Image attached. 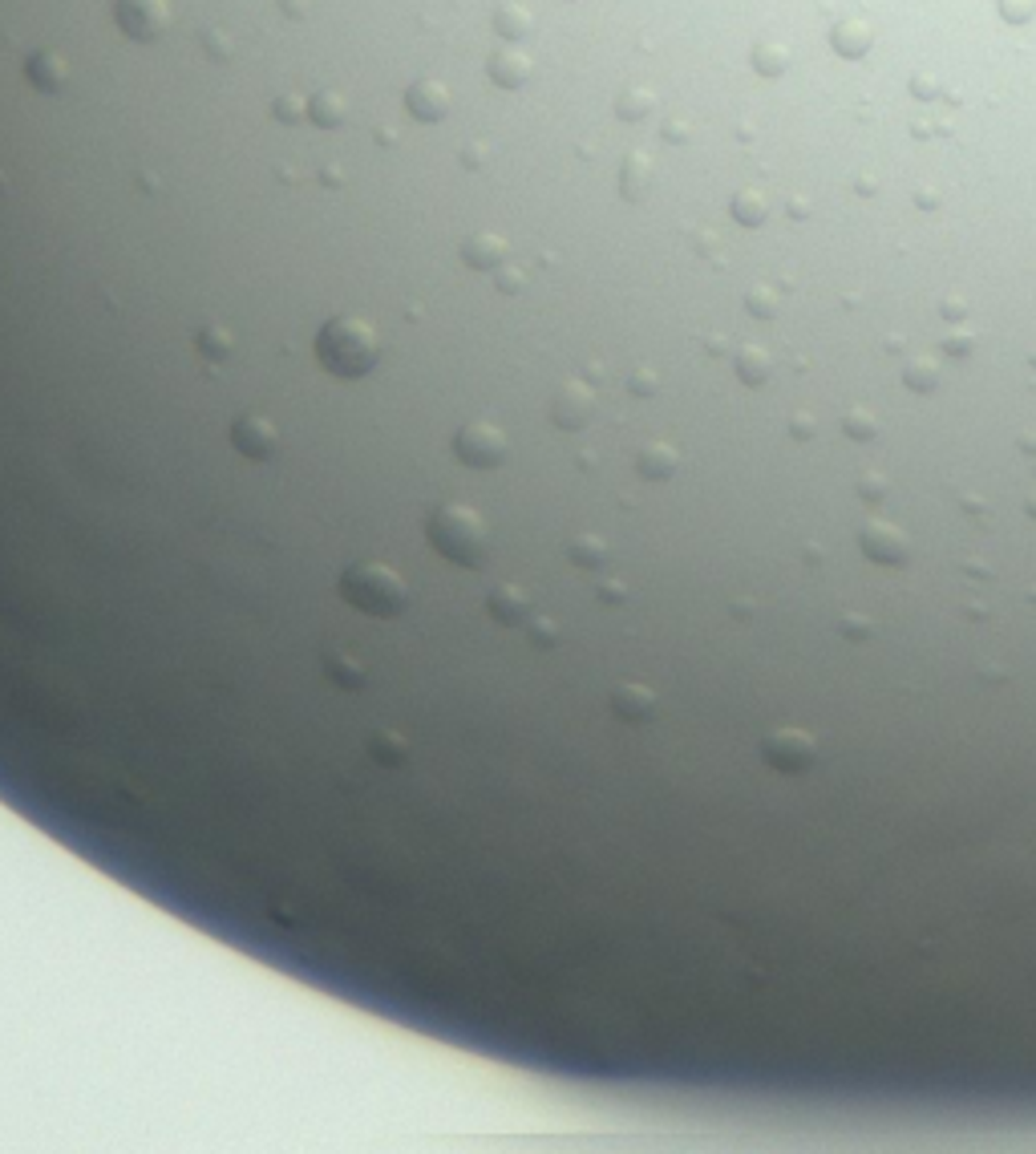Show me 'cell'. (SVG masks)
<instances>
[{"mask_svg": "<svg viewBox=\"0 0 1036 1154\" xmlns=\"http://www.w3.org/2000/svg\"><path fill=\"white\" fill-rule=\"evenodd\" d=\"M903 381L911 389H919V393H931V389L940 385V373H935V365L931 361H911L907 365V373H903Z\"/></svg>", "mask_w": 1036, "mask_h": 1154, "instance_id": "cell-23", "label": "cell"}, {"mask_svg": "<svg viewBox=\"0 0 1036 1154\" xmlns=\"http://www.w3.org/2000/svg\"><path fill=\"white\" fill-rule=\"evenodd\" d=\"M749 309H753V317H773V296H769V288H753V292H749Z\"/></svg>", "mask_w": 1036, "mask_h": 1154, "instance_id": "cell-27", "label": "cell"}, {"mask_svg": "<svg viewBox=\"0 0 1036 1154\" xmlns=\"http://www.w3.org/2000/svg\"><path fill=\"white\" fill-rule=\"evenodd\" d=\"M571 559L580 567H599L607 559V547L599 543L596 535H580V539H571Z\"/></svg>", "mask_w": 1036, "mask_h": 1154, "instance_id": "cell-19", "label": "cell"}, {"mask_svg": "<svg viewBox=\"0 0 1036 1154\" xmlns=\"http://www.w3.org/2000/svg\"><path fill=\"white\" fill-rule=\"evenodd\" d=\"M761 749H765V762L777 770H806L818 754L814 738L802 729H773L769 738L761 741Z\"/></svg>", "mask_w": 1036, "mask_h": 1154, "instance_id": "cell-5", "label": "cell"}, {"mask_svg": "<svg viewBox=\"0 0 1036 1154\" xmlns=\"http://www.w3.org/2000/svg\"><path fill=\"white\" fill-rule=\"evenodd\" d=\"M656 709V693L644 685H615L612 693V713L624 721H648Z\"/></svg>", "mask_w": 1036, "mask_h": 1154, "instance_id": "cell-10", "label": "cell"}, {"mask_svg": "<svg viewBox=\"0 0 1036 1154\" xmlns=\"http://www.w3.org/2000/svg\"><path fill=\"white\" fill-rule=\"evenodd\" d=\"M502 256H506V243L498 235H474L465 243V260L474 268H498Z\"/></svg>", "mask_w": 1036, "mask_h": 1154, "instance_id": "cell-15", "label": "cell"}, {"mask_svg": "<svg viewBox=\"0 0 1036 1154\" xmlns=\"http://www.w3.org/2000/svg\"><path fill=\"white\" fill-rule=\"evenodd\" d=\"M430 94H433V86H417L409 94V106L417 118H438L441 110H446V94H438V97H430Z\"/></svg>", "mask_w": 1036, "mask_h": 1154, "instance_id": "cell-21", "label": "cell"}, {"mask_svg": "<svg viewBox=\"0 0 1036 1154\" xmlns=\"http://www.w3.org/2000/svg\"><path fill=\"white\" fill-rule=\"evenodd\" d=\"M118 21L134 37H154L167 25V4L162 0H118Z\"/></svg>", "mask_w": 1036, "mask_h": 1154, "instance_id": "cell-7", "label": "cell"}, {"mask_svg": "<svg viewBox=\"0 0 1036 1154\" xmlns=\"http://www.w3.org/2000/svg\"><path fill=\"white\" fill-rule=\"evenodd\" d=\"M425 535H430L433 551L457 567H478L482 556L490 551V531H486L482 515L462 507V503L438 507L430 527H425Z\"/></svg>", "mask_w": 1036, "mask_h": 1154, "instance_id": "cell-2", "label": "cell"}, {"mask_svg": "<svg viewBox=\"0 0 1036 1154\" xmlns=\"http://www.w3.org/2000/svg\"><path fill=\"white\" fill-rule=\"evenodd\" d=\"M317 357L333 377H365V373H373V365L381 357V341L373 333V325H365V320L336 317L320 328Z\"/></svg>", "mask_w": 1036, "mask_h": 1154, "instance_id": "cell-1", "label": "cell"}, {"mask_svg": "<svg viewBox=\"0 0 1036 1154\" xmlns=\"http://www.w3.org/2000/svg\"><path fill=\"white\" fill-rule=\"evenodd\" d=\"M835 49L843 57H862L870 49V29L862 21H838L835 25Z\"/></svg>", "mask_w": 1036, "mask_h": 1154, "instance_id": "cell-13", "label": "cell"}, {"mask_svg": "<svg viewBox=\"0 0 1036 1154\" xmlns=\"http://www.w3.org/2000/svg\"><path fill=\"white\" fill-rule=\"evenodd\" d=\"M1000 12H1004V21H1012V25H1024V21H1032L1036 0H1000Z\"/></svg>", "mask_w": 1036, "mask_h": 1154, "instance_id": "cell-25", "label": "cell"}, {"mask_svg": "<svg viewBox=\"0 0 1036 1154\" xmlns=\"http://www.w3.org/2000/svg\"><path fill=\"white\" fill-rule=\"evenodd\" d=\"M454 449H457V458L462 462L490 470V466H498L502 454H506V438H502V430H494V425L474 422L454 438Z\"/></svg>", "mask_w": 1036, "mask_h": 1154, "instance_id": "cell-4", "label": "cell"}, {"mask_svg": "<svg viewBox=\"0 0 1036 1154\" xmlns=\"http://www.w3.org/2000/svg\"><path fill=\"white\" fill-rule=\"evenodd\" d=\"M231 441H235L239 454L264 462L267 454L275 449V425H267L264 417H243V422L231 425Z\"/></svg>", "mask_w": 1036, "mask_h": 1154, "instance_id": "cell-8", "label": "cell"}, {"mask_svg": "<svg viewBox=\"0 0 1036 1154\" xmlns=\"http://www.w3.org/2000/svg\"><path fill=\"white\" fill-rule=\"evenodd\" d=\"M967 344H972L967 336H951V341H948V353H967Z\"/></svg>", "mask_w": 1036, "mask_h": 1154, "instance_id": "cell-29", "label": "cell"}, {"mask_svg": "<svg viewBox=\"0 0 1036 1154\" xmlns=\"http://www.w3.org/2000/svg\"><path fill=\"white\" fill-rule=\"evenodd\" d=\"M785 45H757V54H753V65H757V73H765V78H777V73L785 70Z\"/></svg>", "mask_w": 1036, "mask_h": 1154, "instance_id": "cell-20", "label": "cell"}, {"mask_svg": "<svg viewBox=\"0 0 1036 1154\" xmlns=\"http://www.w3.org/2000/svg\"><path fill=\"white\" fill-rule=\"evenodd\" d=\"M636 466H640L644 478H668L672 470H677V454H672L668 446H648L640 454V462H636Z\"/></svg>", "mask_w": 1036, "mask_h": 1154, "instance_id": "cell-16", "label": "cell"}, {"mask_svg": "<svg viewBox=\"0 0 1036 1154\" xmlns=\"http://www.w3.org/2000/svg\"><path fill=\"white\" fill-rule=\"evenodd\" d=\"M325 677L333 680V685H344V688L369 685V669H365L352 652H328L325 656Z\"/></svg>", "mask_w": 1036, "mask_h": 1154, "instance_id": "cell-12", "label": "cell"}, {"mask_svg": "<svg viewBox=\"0 0 1036 1154\" xmlns=\"http://www.w3.org/2000/svg\"><path fill=\"white\" fill-rule=\"evenodd\" d=\"M640 110H652V97L648 94H636V97H624V102H620V114H628V118H636Z\"/></svg>", "mask_w": 1036, "mask_h": 1154, "instance_id": "cell-28", "label": "cell"}, {"mask_svg": "<svg viewBox=\"0 0 1036 1154\" xmlns=\"http://www.w3.org/2000/svg\"><path fill=\"white\" fill-rule=\"evenodd\" d=\"M915 94H919V97H931L935 89H931V81H927V78H919V81H915Z\"/></svg>", "mask_w": 1036, "mask_h": 1154, "instance_id": "cell-30", "label": "cell"}, {"mask_svg": "<svg viewBox=\"0 0 1036 1154\" xmlns=\"http://www.w3.org/2000/svg\"><path fill=\"white\" fill-rule=\"evenodd\" d=\"M341 596L349 599L360 616H373V620H393V616H401L405 604H409V588H405L401 575L385 564H373V559L352 564L349 572L341 575Z\"/></svg>", "mask_w": 1036, "mask_h": 1154, "instance_id": "cell-3", "label": "cell"}, {"mask_svg": "<svg viewBox=\"0 0 1036 1154\" xmlns=\"http://www.w3.org/2000/svg\"><path fill=\"white\" fill-rule=\"evenodd\" d=\"M1028 511H1032V515H1036V499H1028Z\"/></svg>", "mask_w": 1036, "mask_h": 1154, "instance_id": "cell-31", "label": "cell"}, {"mask_svg": "<svg viewBox=\"0 0 1036 1154\" xmlns=\"http://www.w3.org/2000/svg\"><path fill=\"white\" fill-rule=\"evenodd\" d=\"M405 738L397 729H377L373 733V762L377 766H385V770H397V766H405Z\"/></svg>", "mask_w": 1036, "mask_h": 1154, "instance_id": "cell-14", "label": "cell"}, {"mask_svg": "<svg viewBox=\"0 0 1036 1154\" xmlns=\"http://www.w3.org/2000/svg\"><path fill=\"white\" fill-rule=\"evenodd\" d=\"M733 215H737V223H749V227H757V223L769 215V203L761 199V191H741L737 199H733Z\"/></svg>", "mask_w": 1036, "mask_h": 1154, "instance_id": "cell-17", "label": "cell"}, {"mask_svg": "<svg viewBox=\"0 0 1036 1154\" xmlns=\"http://www.w3.org/2000/svg\"><path fill=\"white\" fill-rule=\"evenodd\" d=\"M859 543H862V551H867L870 559H878V564H903L907 551H911V543H907L903 531L891 527V523H883V519L867 523L862 535H859Z\"/></svg>", "mask_w": 1036, "mask_h": 1154, "instance_id": "cell-6", "label": "cell"}, {"mask_svg": "<svg viewBox=\"0 0 1036 1154\" xmlns=\"http://www.w3.org/2000/svg\"><path fill=\"white\" fill-rule=\"evenodd\" d=\"M591 409H596V401H591V393L583 385H567L555 397V422L567 425V430H580L591 417Z\"/></svg>", "mask_w": 1036, "mask_h": 1154, "instance_id": "cell-11", "label": "cell"}, {"mask_svg": "<svg viewBox=\"0 0 1036 1154\" xmlns=\"http://www.w3.org/2000/svg\"><path fill=\"white\" fill-rule=\"evenodd\" d=\"M527 624H530V640H535V644H543V648H551V644L559 640V628H555L551 620H543V616H530Z\"/></svg>", "mask_w": 1036, "mask_h": 1154, "instance_id": "cell-26", "label": "cell"}, {"mask_svg": "<svg viewBox=\"0 0 1036 1154\" xmlns=\"http://www.w3.org/2000/svg\"><path fill=\"white\" fill-rule=\"evenodd\" d=\"M494 73H498L506 86H518V81L530 73V62L518 54H502V57H494Z\"/></svg>", "mask_w": 1036, "mask_h": 1154, "instance_id": "cell-22", "label": "cell"}, {"mask_svg": "<svg viewBox=\"0 0 1036 1154\" xmlns=\"http://www.w3.org/2000/svg\"><path fill=\"white\" fill-rule=\"evenodd\" d=\"M486 612H490L498 624L518 628V624H527V620L535 616V604L527 599V591H518V588H490V596H486Z\"/></svg>", "mask_w": 1036, "mask_h": 1154, "instance_id": "cell-9", "label": "cell"}, {"mask_svg": "<svg viewBox=\"0 0 1036 1154\" xmlns=\"http://www.w3.org/2000/svg\"><path fill=\"white\" fill-rule=\"evenodd\" d=\"M737 373L749 385H761V381L769 377V357H765L761 349H745V353L737 357Z\"/></svg>", "mask_w": 1036, "mask_h": 1154, "instance_id": "cell-18", "label": "cell"}, {"mask_svg": "<svg viewBox=\"0 0 1036 1154\" xmlns=\"http://www.w3.org/2000/svg\"><path fill=\"white\" fill-rule=\"evenodd\" d=\"M846 433L859 438V441L875 438V417H870L867 409H851V414H846Z\"/></svg>", "mask_w": 1036, "mask_h": 1154, "instance_id": "cell-24", "label": "cell"}]
</instances>
